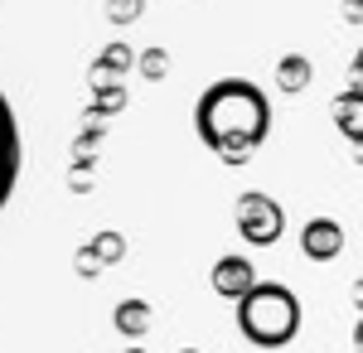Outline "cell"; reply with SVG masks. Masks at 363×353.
Masks as SVG:
<instances>
[{"instance_id": "6da1fadb", "label": "cell", "mask_w": 363, "mask_h": 353, "mask_svg": "<svg viewBox=\"0 0 363 353\" xmlns=\"http://www.w3.org/2000/svg\"><path fill=\"white\" fill-rule=\"evenodd\" d=\"M194 131L223 164H247L262 150V140L272 136L267 92L247 78H218L199 97Z\"/></svg>"}, {"instance_id": "7a4b0ae2", "label": "cell", "mask_w": 363, "mask_h": 353, "mask_svg": "<svg viewBox=\"0 0 363 353\" xmlns=\"http://www.w3.org/2000/svg\"><path fill=\"white\" fill-rule=\"evenodd\" d=\"M238 329L257 349H286L301 334V300L281 281H262L247 300H238Z\"/></svg>"}, {"instance_id": "3957f363", "label": "cell", "mask_w": 363, "mask_h": 353, "mask_svg": "<svg viewBox=\"0 0 363 353\" xmlns=\"http://www.w3.org/2000/svg\"><path fill=\"white\" fill-rule=\"evenodd\" d=\"M233 223H238V232H242L252 247H272V242H281V232H286V213H281V203L272 198V194H262V189L238 194V203H233Z\"/></svg>"}, {"instance_id": "277c9868", "label": "cell", "mask_w": 363, "mask_h": 353, "mask_svg": "<svg viewBox=\"0 0 363 353\" xmlns=\"http://www.w3.org/2000/svg\"><path fill=\"white\" fill-rule=\"evenodd\" d=\"M20 164H25L20 121H15V107H10V97L0 92V213H5L10 194H15V184H20Z\"/></svg>"}, {"instance_id": "5b68a950", "label": "cell", "mask_w": 363, "mask_h": 353, "mask_svg": "<svg viewBox=\"0 0 363 353\" xmlns=\"http://www.w3.org/2000/svg\"><path fill=\"white\" fill-rule=\"evenodd\" d=\"M208 281H213V291H218L223 300H233V305H238V300H247L252 291L262 286V281H257V267H252L247 257H218Z\"/></svg>"}, {"instance_id": "8992f818", "label": "cell", "mask_w": 363, "mask_h": 353, "mask_svg": "<svg viewBox=\"0 0 363 353\" xmlns=\"http://www.w3.org/2000/svg\"><path fill=\"white\" fill-rule=\"evenodd\" d=\"M301 252H306L310 262H335L339 252H344V228H339L335 218H310L306 228H301Z\"/></svg>"}, {"instance_id": "52a82bcc", "label": "cell", "mask_w": 363, "mask_h": 353, "mask_svg": "<svg viewBox=\"0 0 363 353\" xmlns=\"http://www.w3.org/2000/svg\"><path fill=\"white\" fill-rule=\"evenodd\" d=\"M330 116H335L339 136L354 140L363 150V87H349V92H339L335 102H330Z\"/></svg>"}, {"instance_id": "ba28073f", "label": "cell", "mask_w": 363, "mask_h": 353, "mask_svg": "<svg viewBox=\"0 0 363 353\" xmlns=\"http://www.w3.org/2000/svg\"><path fill=\"white\" fill-rule=\"evenodd\" d=\"M112 325H116V334H126V339H145V334L155 329V305H145V300H121L112 310Z\"/></svg>"}, {"instance_id": "9c48e42d", "label": "cell", "mask_w": 363, "mask_h": 353, "mask_svg": "<svg viewBox=\"0 0 363 353\" xmlns=\"http://www.w3.org/2000/svg\"><path fill=\"white\" fill-rule=\"evenodd\" d=\"M272 82H277L286 97H296V92H306L310 82H315V63H310L306 54H286L277 63V73H272Z\"/></svg>"}, {"instance_id": "30bf717a", "label": "cell", "mask_w": 363, "mask_h": 353, "mask_svg": "<svg viewBox=\"0 0 363 353\" xmlns=\"http://www.w3.org/2000/svg\"><path fill=\"white\" fill-rule=\"evenodd\" d=\"M92 68H97L102 78H121V73H131V68H136V54L116 39V44H107V49L97 54V63H92Z\"/></svg>"}, {"instance_id": "8fae6325", "label": "cell", "mask_w": 363, "mask_h": 353, "mask_svg": "<svg viewBox=\"0 0 363 353\" xmlns=\"http://www.w3.org/2000/svg\"><path fill=\"white\" fill-rule=\"evenodd\" d=\"M92 252L102 257V267H116V262L126 257V237H121L116 228H102V232L92 237Z\"/></svg>"}, {"instance_id": "7c38bea8", "label": "cell", "mask_w": 363, "mask_h": 353, "mask_svg": "<svg viewBox=\"0 0 363 353\" xmlns=\"http://www.w3.org/2000/svg\"><path fill=\"white\" fill-rule=\"evenodd\" d=\"M136 68H140V78L160 82L169 73V54H165V49H145V54H136Z\"/></svg>"}, {"instance_id": "4fadbf2b", "label": "cell", "mask_w": 363, "mask_h": 353, "mask_svg": "<svg viewBox=\"0 0 363 353\" xmlns=\"http://www.w3.org/2000/svg\"><path fill=\"white\" fill-rule=\"evenodd\" d=\"M140 10H145V0H107L112 25H131V20H140Z\"/></svg>"}, {"instance_id": "5bb4252c", "label": "cell", "mask_w": 363, "mask_h": 353, "mask_svg": "<svg viewBox=\"0 0 363 353\" xmlns=\"http://www.w3.org/2000/svg\"><path fill=\"white\" fill-rule=\"evenodd\" d=\"M73 262H78V271H83L87 281H97V276L107 271V267H102V257H97V252H92V242H87L83 252H78V257H73Z\"/></svg>"}, {"instance_id": "9a60e30c", "label": "cell", "mask_w": 363, "mask_h": 353, "mask_svg": "<svg viewBox=\"0 0 363 353\" xmlns=\"http://www.w3.org/2000/svg\"><path fill=\"white\" fill-rule=\"evenodd\" d=\"M344 15H349L354 25H363V0H344Z\"/></svg>"}, {"instance_id": "2e32d148", "label": "cell", "mask_w": 363, "mask_h": 353, "mask_svg": "<svg viewBox=\"0 0 363 353\" xmlns=\"http://www.w3.org/2000/svg\"><path fill=\"white\" fill-rule=\"evenodd\" d=\"M354 78H359V87H363V49H359V58H354Z\"/></svg>"}, {"instance_id": "e0dca14e", "label": "cell", "mask_w": 363, "mask_h": 353, "mask_svg": "<svg viewBox=\"0 0 363 353\" xmlns=\"http://www.w3.org/2000/svg\"><path fill=\"white\" fill-rule=\"evenodd\" d=\"M354 305L363 310V281H354Z\"/></svg>"}, {"instance_id": "ac0fdd59", "label": "cell", "mask_w": 363, "mask_h": 353, "mask_svg": "<svg viewBox=\"0 0 363 353\" xmlns=\"http://www.w3.org/2000/svg\"><path fill=\"white\" fill-rule=\"evenodd\" d=\"M354 344H359V353H363V320H359V329H354Z\"/></svg>"}, {"instance_id": "d6986e66", "label": "cell", "mask_w": 363, "mask_h": 353, "mask_svg": "<svg viewBox=\"0 0 363 353\" xmlns=\"http://www.w3.org/2000/svg\"><path fill=\"white\" fill-rule=\"evenodd\" d=\"M179 353H199V349H179Z\"/></svg>"}, {"instance_id": "ffe728a7", "label": "cell", "mask_w": 363, "mask_h": 353, "mask_svg": "<svg viewBox=\"0 0 363 353\" xmlns=\"http://www.w3.org/2000/svg\"><path fill=\"white\" fill-rule=\"evenodd\" d=\"M126 353H145V349H126Z\"/></svg>"}]
</instances>
